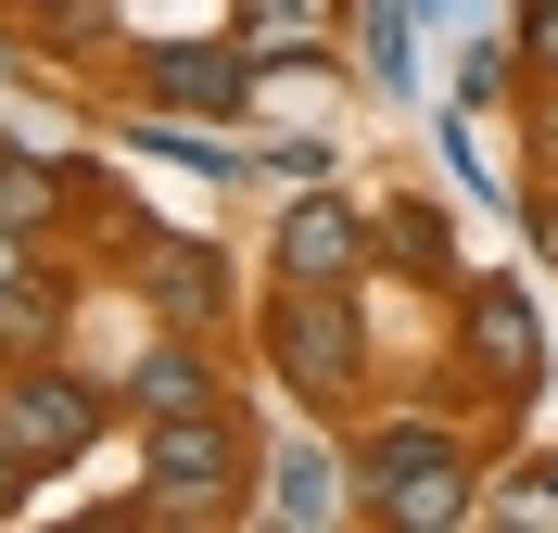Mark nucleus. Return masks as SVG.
I'll list each match as a JSON object with an SVG mask.
<instances>
[{"label":"nucleus","instance_id":"nucleus-1","mask_svg":"<svg viewBox=\"0 0 558 533\" xmlns=\"http://www.w3.org/2000/svg\"><path fill=\"white\" fill-rule=\"evenodd\" d=\"M267 355H279V381L305 393V407H343V393L368 381L355 292H330V280H279V305H267Z\"/></svg>","mask_w":558,"mask_h":533},{"label":"nucleus","instance_id":"nucleus-2","mask_svg":"<svg viewBox=\"0 0 558 533\" xmlns=\"http://www.w3.org/2000/svg\"><path fill=\"white\" fill-rule=\"evenodd\" d=\"M457 343H470V381H483L495 407H521V393L546 381V318H533L521 280H470L457 292Z\"/></svg>","mask_w":558,"mask_h":533},{"label":"nucleus","instance_id":"nucleus-3","mask_svg":"<svg viewBox=\"0 0 558 533\" xmlns=\"http://www.w3.org/2000/svg\"><path fill=\"white\" fill-rule=\"evenodd\" d=\"M242 470V432L204 420V407H178V420H140V483H153V508L166 521H191V508H216V483Z\"/></svg>","mask_w":558,"mask_h":533},{"label":"nucleus","instance_id":"nucleus-4","mask_svg":"<svg viewBox=\"0 0 558 533\" xmlns=\"http://www.w3.org/2000/svg\"><path fill=\"white\" fill-rule=\"evenodd\" d=\"M0 432H13V458H26V470H64V458H89V432H102V393L26 355V381H0Z\"/></svg>","mask_w":558,"mask_h":533},{"label":"nucleus","instance_id":"nucleus-5","mask_svg":"<svg viewBox=\"0 0 558 533\" xmlns=\"http://www.w3.org/2000/svg\"><path fill=\"white\" fill-rule=\"evenodd\" d=\"M355 267H368V216H355L343 191H305V204L279 216V280H330L343 292Z\"/></svg>","mask_w":558,"mask_h":533},{"label":"nucleus","instance_id":"nucleus-6","mask_svg":"<svg viewBox=\"0 0 558 533\" xmlns=\"http://www.w3.org/2000/svg\"><path fill=\"white\" fill-rule=\"evenodd\" d=\"M381 521H393V533H457V521H470V470H457V458L381 470Z\"/></svg>","mask_w":558,"mask_h":533},{"label":"nucleus","instance_id":"nucleus-7","mask_svg":"<svg viewBox=\"0 0 558 533\" xmlns=\"http://www.w3.org/2000/svg\"><path fill=\"white\" fill-rule=\"evenodd\" d=\"M242 76H254V51H153V102L229 114V102H242Z\"/></svg>","mask_w":558,"mask_h":533},{"label":"nucleus","instance_id":"nucleus-8","mask_svg":"<svg viewBox=\"0 0 558 533\" xmlns=\"http://www.w3.org/2000/svg\"><path fill=\"white\" fill-rule=\"evenodd\" d=\"M204 355H191V343H153V355H140V368H128V407H140V420H178V407H204Z\"/></svg>","mask_w":558,"mask_h":533},{"label":"nucleus","instance_id":"nucleus-9","mask_svg":"<svg viewBox=\"0 0 558 533\" xmlns=\"http://www.w3.org/2000/svg\"><path fill=\"white\" fill-rule=\"evenodd\" d=\"M317 38H330V0H242V51L254 64H292Z\"/></svg>","mask_w":558,"mask_h":533},{"label":"nucleus","instance_id":"nucleus-10","mask_svg":"<svg viewBox=\"0 0 558 533\" xmlns=\"http://www.w3.org/2000/svg\"><path fill=\"white\" fill-rule=\"evenodd\" d=\"M64 343V292H38V267L0 280V355H51Z\"/></svg>","mask_w":558,"mask_h":533},{"label":"nucleus","instance_id":"nucleus-11","mask_svg":"<svg viewBox=\"0 0 558 533\" xmlns=\"http://www.w3.org/2000/svg\"><path fill=\"white\" fill-rule=\"evenodd\" d=\"M267 508H279V521H343V470H330V458H317V445H292V458H279V483H267Z\"/></svg>","mask_w":558,"mask_h":533},{"label":"nucleus","instance_id":"nucleus-12","mask_svg":"<svg viewBox=\"0 0 558 533\" xmlns=\"http://www.w3.org/2000/svg\"><path fill=\"white\" fill-rule=\"evenodd\" d=\"M153 292H166V318H204V305H216V254L166 242V254H153Z\"/></svg>","mask_w":558,"mask_h":533},{"label":"nucleus","instance_id":"nucleus-13","mask_svg":"<svg viewBox=\"0 0 558 533\" xmlns=\"http://www.w3.org/2000/svg\"><path fill=\"white\" fill-rule=\"evenodd\" d=\"M393 254H407L418 280H445V216H432V204H407V216H393Z\"/></svg>","mask_w":558,"mask_h":533},{"label":"nucleus","instance_id":"nucleus-14","mask_svg":"<svg viewBox=\"0 0 558 533\" xmlns=\"http://www.w3.org/2000/svg\"><path fill=\"white\" fill-rule=\"evenodd\" d=\"M368 64L407 89V0H368Z\"/></svg>","mask_w":558,"mask_h":533},{"label":"nucleus","instance_id":"nucleus-15","mask_svg":"<svg viewBox=\"0 0 558 533\" xmlns=\"http://www.w3.org/2000/svg\"><path fill=\"white\" fill-rule=\"evenodd\" d=\"M0 216H13V229H26V216H51V178L13 166V153H0Z\"/></svg>","mask_w":558,"mask_h":533},{"label":"nucleus","instance_id":"nucleus-16","mask_svg":"<svg viewBox=\"0 0 558 533\" xmlns=\"http://www.w3.org/2000/svg\"><path fill=\"white\" fill-rule=\"evenodd\" d=\"M26 508V458H13V432H0V521Z\"/></svg>","mask_w":558,"mask_h":533},{"label":"nucleus","instance_id":"nucleus-17","mask_svg":"<svg viewBox=\"0 0 558 533\" xmlns=\"http://www.w3.org/2000/svg\"><path fill=\"white\" fill-rule=\"evenodd\" d=\"M533 64H558V0H533Z\"/></svg>","mask_w":558,"mask_h":533},{"label":"nucleus","instance_id":"nucleus-18","mask_svg":"<svg viewBox=\"0 0 558 533\" xmlns=\"http://www.w3.org/2000/svg\"><path fill=\"white\" fill-rule=\"evenodd\" d=\"M533 242H546V254H558V191H546V204H533Z\"/></svg>","mask_w":558,"mask_h":533}]
</instances>
